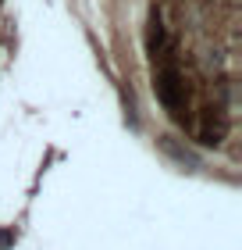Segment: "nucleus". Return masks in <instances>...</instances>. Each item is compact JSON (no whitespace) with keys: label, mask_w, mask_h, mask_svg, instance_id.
<instances>
[{"label":"nucleus","mask_w":242,"mask_h":250,"mask_svg":"<svg viewBox=\"0 0 242 250\" xmlns=\"http://www.w3.org/2000/svg\"><path fill=\"white\" fill-rule=\"evenodd\" d=\"M153 93L157 100L164 104V111L178 125H186V83H182V72L178 64L168 58L164 50L153 58Z\"/></svg>","instance_id":"nucleus-1"}]
</instances>
